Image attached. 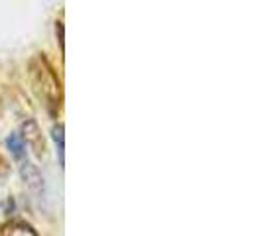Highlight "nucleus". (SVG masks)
<instances>
[{
	"label": "nucleus",
	"mask_w": 262,
	"mask_h": 236,
	"mask_svg": "<svg viewBox=\"0 0 262 236\" xmlns=\"http://www.w3.org/2000/svg\"><path fill=\"white\" fill-rule=\"evenodd\" d=\"M20 173H22V179H24V183H26L28 189H30L32 193H36L38 197H43V193H46L43 175L39 173V170L30 161V159H24V157H22Z\"/></svg>",
	"instance_id": "f257e3e1"
},
{
	"label": "nucleus",
	"mask_w": 262,
	"mask_h": 236,
	"mask_svg": "<svg viewBox=\"0 0 262 236\" xmlns=\"http://www.w3.org/2000/svg\"><path fill=\"white\" fill-rule=\"evenodd\" d=\"M6 144L10 148V152H12V156L16 159H22L24 154H26V150H24V140L18 136V134H12L8 140H6Z\"/></svg>",
	"instance_id": "7ed1b4c3"
},
{
	"label": "nucleus",
	"mask_w": 262,
	"mask_h": 236,
	"mask_svg": "<svg viewBox=\"0 0 262 236\" xmlns=\"http://www.w3.org/2000/svg\"><path fill=\"white\" fill-rule=\"evenodd\" d=\"M24 140H26V144L30 146L38 156L43 154L46 144H43V138H41V134H39L36 122H32V120H30V122L24 124Z\"/></svg>",
	"instance_id": "f03ea898"
},
{
	"label": "nucleus",
	"mask_w": 262,
	"mask_h": 236,
	"mask_svg": "<svg viewBox=\"0 0 262 236\" xmlns=\"http://www.w3.org/2000/svg\"><path fill=\"white\" fill-rule=\"evenodd\" d=\"M4 236H38L28 224H12V226H8L6 230H4Z\"/></svg>",
	"instance_id": "20e7f679"
},
{
	"label": "nucleus",
	"mask_w": 262,
	"mask_h": 236,
	"mask_svg": "<svg viewBox=\"0 0 262 236\" xmlns=\"http://www.w3.org/2000/svg\"><path fill=\"white\" fill-rule=\"evenodd\" d=\"M53 140H55L57 152H59V163L63 166V126H61V124H57V126L53 128Z\"/></svg>",
	"instance_id": "39448f33"
}]
</instances>
